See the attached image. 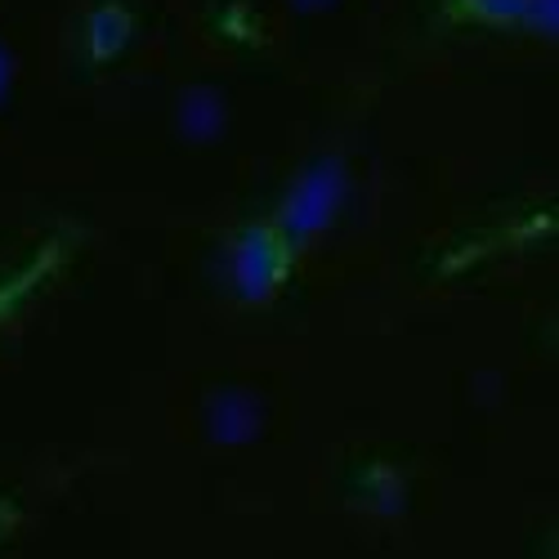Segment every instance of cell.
I'll list each match as a JSON object with an SVG mask.
<instances>
[{
    "mask_svg": "<svg viewBox=\"0 0 559 559\" xmlns=\"http://www.w3.org/2000/svg\"><path fill=\"white\" fill-rule=\"evenodd\" d=\"M148 19L139 0H85L76 14V59L85 76H99L121 68L139 36H144Z\"/></svg>",
    "mask_w": 559,
    "mask_h": 559,
    "instance_id": "2",
    "label": "cell"
},
{
    "mask_svg": "<svg viewBox=\"0 0 559 559\" xmlns=\"http://www.w3.org/2000/svg\"><path fill=\"white\" fill-rule=\"evenodd\" d=\"M439 32L456 36H555V0H430Z\"/></svg>",
    "mask_w": 559,
    "mask_h": 559,
    "instance_id": "1",
    "label": "cell"
},
{
    "mask_svg": "<svg viewBox=\"0 0 559 559\" xmlns=\"http://www.w3.org/2000/svg\"><path fill=\"white\" fill-rule=\"evenodd\" d=\"M202 19H206V32L219 45H233V50L264 45V10H260V0H202Z\"/></svg>",
    "mask_w": 559,
    "mask_h": 559,
    "instance_id": "4",
    "label": "cell"
},
{
    "mask_svg": "<svg viewBox=\"0 0 559 559\" xmlns=\"http://www.w3.org/2000/svg\"><path fill=\"white\" fill-rule=\"evenodd\" d=\"M300 5H322V0H300Z\"/></svg>",
    "mask_w": 559,
    "mask_h": 559,
    "instance_id": "5",
    "label": "cell"
},
{
    "mask_svg": "<svg viewBox=\"0 0 559 559\" xmlns=\"http://www.w3.org/2000/svg\"><path fill=\"white\" fill-rule=\"evenodd\" d=\"M292 247H296V238H292V233L277 224V219L238 233V242H233V269H238L242 287H247L251 296L273 292L277 283H283V273H287Z\"/></svg>",
    "mask_w": 559,
    "mask_h": 559,
    "instance_id": "3",
    "label": "cell"
}]
</instances>
